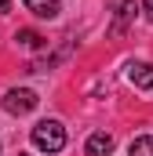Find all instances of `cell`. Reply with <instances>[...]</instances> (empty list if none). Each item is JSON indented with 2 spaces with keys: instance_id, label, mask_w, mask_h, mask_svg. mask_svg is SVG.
<instances>
[{
  "instance_id": "8fae6325",
  "label": "cell",
  "mask_w": 153,
  "mask_h": 156,
  "mask_svg": "<svg viewBox=\"0 0 153 156\" xmlns=\"http://www.w3.org/2000/svg\"><path fill=\"white\" fill-rule=\"evenodd\" d=\"M18 156H26V153H18Z\"/></svg>"
},
{
  "instance_id": "9c48e42d",
  "label": "cell",
  "mask_w": 153,
  "mask_h": 156,
  "mask_svg": "<svg viewBox=\"0 0 153 156\" xmlns=\"http://www.w3.org/2000/svg\"><path fill=\"white\" fill-rule=\"evenodd\" d=\"M139 7H142V15H146V18H150V22H153V0H142Z\"/></svg>"
},
{
  "instance_id": "3957f363",
  "label": "cell",
  "mask_w": 153,
  "mask_h": 156,
  "mask_svg": "<svg viewBox=\"0 0 153 156\" xmlns=\"http://www.w3.org/2000/svg\"><path fill=\"white\" fill-rule=\"evenodd\" d=\"M88 156H110L113 153V134H106V131H95L91 138H88Z\"/></svg>"
},
{
  "instance_id": "7a4b0ae2",
  "label": "cell",
  "mask_w": 153,
  "mask_h": 156,
  "mask_svg": "<svg viewBox=\"0 0 153 156\" xmlns=\"http://www.w3.org/2000/svg\"><path fill=\"white\" fill-rule=\"evenodd\" d=\"M0 105H4L11 116H26V113H33L40 105V98H37V91H29V87H11Z\"/></svg>"
},
{
  "instance_id": "8992f818",
  "label": "cell",
  "mask_w": 153,
  "mask_h": 156,
  "mask_svg": "<svg viewBox=\"0 0 153 156\" xmlns=\"http://www.w3.org/2000/svg\"><path fill=\"white\" fill-rule=\"evenodd\" d=\"M135 11H139V7H135V0H120V4H117V22H113V33H124V26L135 18Z\"/></svg>"
},
{
  "instance_id": "ba28073f",
  "label": "cell",
  "mask_w": 153,
  "mask_h": 156,
  "mask_svg": "<svg viewBox=\"0 0 153 156\" xmlns=\"http://www.w3.org/2000/svg\"><path fill=\"white\" fill-rule=\"evenodd\" d=\"M131 156H153V134H139L135 142H131Z\"/></svg>"
},
{
  "instance_id": "30bf717a",
  "label": "cell",
  "mask_w": 153,
  "mask_h": 156,
  "mask_svg": "<svg viewBox=\"0 0 153 156\" xmlns=\"http://www.w3.org/2000/svg\"><path fill=\"white\" fill-rule=\"evenodd\" d=\"M11 11V0H0V15H7Z\"/></svg>"
},
{
  "instance_id": "52a82bcc",
  "label": "cell",
  "mask_w": 153,
  "mask_h": 156,
  "mask_svg": "<svg viewBox=\"0 0 153 156\" xmlns=\"http://www.w3.org/2000/svg\"><path fill=\"white\" fill-rule=\"evenodd\" d=\"M15 40H18L22 47H33V51H37V47H44V37H40L37 29H18V33H15Z\"/></svg>"
},
{
  "instance_id": "6da1fadb",
  "label": "cell",
  "mask_w": 153,
  "mask_h": 156,
  "mask_svg": "<svg viewBox=\"0 0 153 156\" xmlns=\"http://www.w3.org/2000/svg\"><path fill=\"white\" fill-rule=\"evenodd\" d=\"M33 145H37L40 153H62L66 149V127L58 123V120H40L37 127H33Z\"/></svg>"
},
{
  "instance_id": "277c9868",
  "label": "cell",
  "mask_w": 153,
  "mask_h": 156,
  "mask_svg": "<svg viewBox=\"0 0 153 156\" xmlns=\"http://www.w3.org/2000/svg\"><path fill=\"white\" fill-rule=\"evenodd\" d=\"M128 80H131L135 87L150 91V87H153V66H150V62H135V66L128 69Z\"/></svg>"
},
{
  "instance_id": "5b68a950",
  "label": "cell",
  "mask_w": 153,
  "mask_h": 156,
  "mask_svg": "<svg viewBox=\"0 0 153 156\" xmlns=\"http://www.w3.org/2000/svg\"><path fill=\"white\" fill-rule=\"evenodd\" d=\"M22 4H26L37 18H55V15H58V7H62L58 0H22Z\"/></svg>"
}]
</instances>
